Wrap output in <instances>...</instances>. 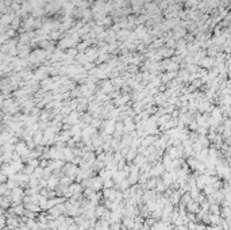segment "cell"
I'll use <instances>...</instances> for the list:
<instances>
[{
    "instance_id": "1",
    "label": "cell",
    "mask_w": 231,
    "mask_h": 230,
    "mask_svg": "<svg viewBox=\"0 0 231 230\" xmlns=\"http://www.w3.org/2000/svg\"><path fill=\"white\" fill-rule=\"evenodd\" d=\"M15 212H18V214H23V212H24V210H23V207H22V206H19V207H16V209H15Z\"/></svg>"
}]
</instances>
